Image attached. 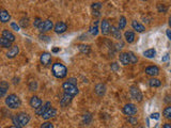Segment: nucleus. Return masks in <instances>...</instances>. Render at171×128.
<instances>
[{
    "instance_id": "1",
    "label": "nucleus",
    "mask_w": 171,
    "mask_h": 128,
    "mask_svg": "<svg viewBox=\"0 0 171 128\" xmlns=\"http://www.w3.org/2000/svg\"><path fill=\"white\" fill-rule=\"evenodd\" d=\"M12 122H13V126H15L16 128H24L30 122V115L26 112L16 113L12 117Z\"/></svg>"
},
{
    "instance_id": "2",
    "label": "nucleus",
    "mask_w": 171,
    "mask_h": 128,
    "mask_svg": "<svg viewBox=\"0 0 171 128\" xmlns=\"http://www.w3.org/2000/svg\"><path fill=\"white\" fill-rule=\"evenodd\" d=\"M52 75H54L56 78L58 79H63L66 77L67 75V68L65 65H63L62 63H59V62H57V63L52 64Z\"/></svg>"
},
{
    "instance_id": "3",
    "label": "nucleus",
    "mask_w": 171,
    "mask_h": 128,
    "mask_svg": "<svg viewBox=\"0 0 171 128\" xmlns=\"http://www.w3.org/2000/svg\"><path fill=\"white\" fill-rule=\"evenodd\" d=\"M6 105L10 109H18L21 106V100L16 94H10L6 98Z\"/></svg>"
},
{
    "instance_id": "4",
    "label": "nucleus",
    "mask_w": 171,
    "mask_h": 128,
    "mask_svg": "<svg viewBox=\"0 0 171 128\" xmlns=\"http://www.w3.org/2000/svg\"><path fill=\"white\" fill-rule=\"evenodd\" d=\"M62 89H63L64 94H67V95H70L71 97L76 96L79 92L76 84H73V83L69 82V81H64V82L62 83Z\"/></svg>"
},
{
    "instance_id": "5",
    "label": "nucleus",
    "mask_w": 171,
    "mask_h": 128,
    "mask_svg": "<svg viewBox=\"0 0 171 128\" xmlns=\"http://www.w3.org/2000/svg\"><path fill=\"white\" fill-rule=\"evenodd\" d=\"M54 28V23H52L50 19H46V20H43L42 24L40 25V27L38 28V30L40 31L41 34H44L45 32H48L52 29Z\"/></svg>"
},
{
    "instance_id": "6",
    "label": "nucleus",
    "mask_w": 171,
    "mask_h": 128,
    "mask_svg": "<svg viewBox=\"0 0 171 128\" xmlns=\"http://www.w3.org/2000/svg\"><path fill=\"white\" fill-rule=\"evenodd\" d=\"M129 94H131V97L133 98L134 100L138 101V103H140V101L142 100V98H143L141 91L139 90V88H137L136 86H131V89H129Z\"/></svg>"
},
{
    "instance_id": "7",
    "label": "nucleus",
    "mask_w": 171,
    "mask_h": 128,
    "mask_svg": "<svg viewBox=\"0 0 171 128\" xmlns=\"http://www.w3.org/2000/svg\"><path fill=\"white\" fill-rule=\"evenodd\" d=\"M122 111H123V113L125 115H127V117H134L135 114H137L138 109H137V107L134 104H126L123 107Z\"/></svg>"
},
{
    "instance_id": "8",
    "label": "nucleus",
    "mask_w": 171,
    "mask_h": 128,
    "mask_svg": "<svg viewBox=\"0 0 171 128\" xmlns=\"http://www.w3.org/2000/svg\"><path fill=\"white\" fill-rule=\"evenodd\" d=\"M52 57L49 52H43L40 57L41 63H42L43 65H45V66H48V65L52 64Z\"/></svg>"
},
{
    "instance_id": "9",
    "label": "nucleus",
    "mask_w": 171,
    "mask_h": 128,
    "mask_svg": "<svg viewBox=\"0 0 171 128\" xmlns=\"http://www.w3.org/2000/svg\"><path fill=\"white\" fill-rule=\"evenodd\" d=\"M54 30L58 34H61V33H64L67 30V25L64 21H58L56 25H55Z\"/></svg>"
},
{
    "instance_id": "10",
    "label": "nucleus",
    "mask_w": 171,
    "mask_h": 128,
    "mask_svg": "<svg viewBox=\"0 0 171 128\" xmlns=\"http://www.w3.org/2000/svg\"><path fill=\"white\" fill-rule=\"evenodd\" d=\"M110 26L109 21L107 19H103L102 23H101V32L103 33V35H108L110 33Z\"/></svg>"
},
{
    "instance_id": "11",
    "label": "nucleus",
    "mask_w": 171,
    "mask_h": 128,
    "mask_svg": "<svg viewBox=\"0 0 171 128\" xmlns=\"http://www.w3.org/2000/svg\"><path fill=\"white\" fill-rule=\"evenodd\" d=\"M29 104H30V106L33 108V109H38V108L41 107V106L43 105L42 100H41L40 97H38V96H32V97L30 98V101H29Z\"/></svg>"
},
{
    "instance_id": "12",
    "label": "nucleus",
    "mask_w": 171,
    "mask_h": 128,
    "mask_svg": "<svg viewBox=\"0 0 171 128\" xmlns=\"http://www.w3.org/2000/svg\"><path fill=\"white\" fill-rule=\"evenodd\" d=\"M146 74L149 75V76H157L160 74V67L156 66V65H151V66H148L146 68Z\"/></svg>"
},
{
    "instance_id": "13",
    "label": "nucleus",
    "mask_w": 171,
    "mask_h": 128,
    "mask_svg": "<svg viewBox=\"0 0 171 128\" xmlns=\"http://www.w3.org/2000/svg\"><path fill=\"white\" fill-rule=\"evenodd\" d=\"M57 115V110L55 109V108H52L50 107L49 109H47L46 111H45L44 113H43L42 117L44 120H49V119H52V117H55Z\"/></svg>"
},
{
    "instance_id": "14",
    "label": "nucleus",
    "mask_w": 171,
    "mask_h": 128,
    "mask_svg": "<svg viewBox=\"0 0 171 128\" xmlns=\"http://www.w3.org/2000/svg\"><path fill=\"white\" fill-rule=\"evenodd\" d=\"M94 92L95 94L97 96H100V97H103V96L106 94V86L104 83H98L95 86L94 88Z\"/></svg>"
},
{
    "instance_id": "15",
    "label": "nucleus",
    "mask_w": 171,
    "mask_h": 128,
    "mask_svg": "<svg viewBox=\"0 0 171 128\" xmlns=\"http://www.w3.org/2000/svg\"><path fill=\"white\" fill-rule=\"evenodd\" d=\"M18 54H19V47L17 45H14L12 46L9 49V51L7 52V57H8L9 59H13V58H15Z\"/></svg>"
},
{
    "instance_id": "16",
    "label": "nucleus",
    "mask_w": 171,
    "mask_h": 128,
    "mask_svg": "<svg viewBox=\"0 0 171 128\" xmlns=\"http://www.w3.org/2000/svg\"><path fill=\"white\" fill-rule=\"evenodd\" d=\"M120 63L122 65H128L131 64V59H129V54L128 52H122L119 55Z\"/></svg>"
},
{
    "instance_id": "17",
    "label": "nucleus",
    "mask_w": 171,
    "mask_h": 128,
    "mask_svg": "<svg viewBox=\"0 0 171 128\" xmlns=\"http://www.w3.org/2000/svg\"><path fill=\"white\" fill-rule=\"evenodd\" d=\"M9 82L7 81H0V98L4 97L6 94L8 93V90H9Z\"/></svg>"
},
{
    "instance_id": "18",
    "label": "nucleus",
    "mask_w": 171,
    "mask_h": 128,
    "mask_svg": "<svg viewBox=\"0 0 171 128\" xmlns=\"http://www.w3.org/2000/svg\"><path fill=\"white\" fill-rule=\"evenodd\" d=\"M110 33H111V35L115 38V40L121 41V38H122L121 30H120L118 27H115V26H111V28H110Z\"/></svg>"
},
{
    "instance_id": "19",
    "label": "nucleus",
    "mask_w": 171,
    "mask_h": 128,
    "mask_svg": "<svg viewBox=\"0 0 171 128\" xmlns=\"http://www.w3.org/2000/svg\"><path fill=\"white\" fill-rule=\"evenodd\" d=\"M11 19V15L7 10H0V21L1 23H9Z\"/></svg>"
},
{
    "instance_id": "20",
    "label": "nucleus",
    "mask_w": 171,
    "mask_h": 128,
    "mask_svg": "<svg viewBox=\"0 0 171 128\" xmlns=\"http://www.w3.org/2000/svg\"><path fill=\"white\" fill-rule=\"evenodd\" d=\"M72 99H73V97H71L70 95H67V94H64L62 95L61 99H60V105H61V107H66V106H69L70 104H71Z\"/></svg>"
},
{
    "instance_id": "21",
    "label": "nucleus",
    "mask_w": 171,
    "mask_h": 128,
    "mask_svg": "<svg viewBox=\"0 0 171 128\" xmlns=\"http://www.w3.org/2000/svg\"><path fill=\"white\" fill-rule=\"evenodd\" d=\"M2 38H7V40L10 41V42H11V43L15 42V40H16L15 35H14L13 33H12L10 30H7V29H6V30L2 31Z\"/></svg>"
},
{
    "instance_id": "22",
    "label": "nucleus",
    "mask_w": 171,
    "mask_h": 128,
    "mask_svg": "<svg viewBox=\"0 0 171 128\" xmlns=\"http://www.w3.org/2000/svg\"><path fill=\"white\" fill-rule=\"evenodd\" d=\"M50 107H52V104H50V101H46V103H45V105H42L40 108H38V109L35 110V113H37L38 115H41V117H42L43 113H44L47 109H49Z\"/></svg>"
},
{
    "instance_id": "23",
    "label": "nucleus",
    "mask_w": 171,
    "mask_h": 128,
    "mask_svg": "<svg viewBox=\"0 0 171 128\" xmlns=\"http://www.w3.org/2000/svg\"><path fill=\"white\" fill-rule=\"evenodd\" d=\"M124 38H125V41H126L128 44H132V43L135 41V32L134 31H132V30L125 31Z\"/></svg>"
},
{
    "instance_id": "24",
    "label": "nucleus",
    "mask_w": 171,
    "mask_h": 128,
    "mask_svg": "<svg viewBox=\"0 0 171 128\" xmlns=\"http://www.w3.org/2000/svg\"><path fill=\"white\" fill-rule=\"evenodd\" d=\"M132 27L135 31H137V32H143L144 30H146V27L142 25V24H140L139 21L137 20H133L132 21Z\"/></svg>"
},
{
    "instance_id": "25",
    "label": "nucleus",
    "mask_w": 171,
    "mask_h": 128,
    "mask_svg": "<svg viewBox=\"0 0 171 128\" xmlns=\"http://www.w3.org/2000/svg\"><path fill=\"white\" fill-rule=\"evenodd\" d=\"M77 47H78L79 51L83 52V54H85V55H89L91 52V48H90V46H89V45L80 44V45L77 46Z\"/></svg>"
},
{
    "instance_id": "26",
    "label": "nucleus",
    "mask_w": 171,
    "mask_h": 128,
    "mask_svg": "<svg viewBox=\"0 0 171 128\" xmlns=\"http://www.w3.org/2000/svg\"><path fill=\"white\" fill-rule=\"evenodd\" d=\"M143 55L146 58H149V59H152L156 55V50L154 48H150V49H146V51H143Z\"/></svg>"
},
{
    "instance_id": "27",
    "label": "nucleus",
    "mask_w": 171,
    "mask_h": 128,
    "mask_svg": "<svg viewBox=\"0 0 171 128\" xmlns=\"http://www.w3.org/2000/svg\"><path fill=\"white\" fill-rule=\"evenodd\" d=\"M0 47H2V48H11L12 47V43L10 42V41H8L7 38H0Z\"/></svg>"
},
{
    "instance_id": "28",
    "label": "nucleus",
    "mask_w": 171,
    "mask_h": 128,
    "mask_svg": "<svg viewBox=\"0 0 171 128\" xmlns=\"http://www.w3.org/2000/svg\"><path fill=\"white\" fill-rule=\"evenodd\" d=\"M160 84H162V82H160V80L157 78H151L150 80H149V86H150L151 88H158V86H160Z\"/></svg>"
},
{
    "instance_id": "29",
    "label": "nucleus",
    "mask_w": 171,
    "mask_h": 128,
    "mask_svg": "<svg viewBox=\"0 0 171 128\" xmlns=\"http://www.w3.org/2000/svg\"><path fill=\"white\" fill-rule=\"evenodd\" d=\"M97 25H98V21H95L94 25L91 26L90 30H89V32H90L91 35H93V37L97 35V33H98V27H97Z\"/></svg>"
},
{
    "instance_id": "30",
    "label": "nucleus",
    "mask_w": 171,
    "mask_h": 128,
    "mask_svg": "<svg viewBox=\"0 0 171 128\" xmlns=\"http://www.w3.org/2000/svg\"><path fill=\"white\" fill-rule=\"evenodd\" d=\"M29 18L28 17H26V16H24V17H21L20 19H19V26L20 27H23V28H26V27H28L29 26Z\"/></svg>"
},
{
    "instance_id": "31",
    "label": "nucleus",
    "mask_w": 171,
    "mask_h": 128,
    "mask_svg": "<svg viewBox=\"0 0 171 128\" xmlns=\"http://www.w3.org/2000/svg\"><path fill=\"white\" fill-rule=\"evenodd\" d=\"M125 27H126V18H125L124 16H121L119 19V26H118V28H119L120 30H123Z\"/></svg>"
},
{
    "instance_id": "32",
    "label": "nucleus",
    "mask_w": 171,
    "mask_h": 128,
    "mask_svg": "<svg viewBox=\"0 0 171 128\" xmlns=\"http://www.w3.org/2000/svg\"><path fill=\"white\" fill-rule=\"evenodd\" d=\"M91 121H92V115H91V113L87 112L83 117V122L85 123L86 125H89L91 123Z\"/></svg>"
},
{
    "instance_id": "33",
    "label": "nucleus",
    "mask_w": 171,
    "mask_h": 128,
    "mask_svg": "<svg viewBox=\"0 0 171 128\" xmlns=\"http://www.w3.org/2000/svg\"><path fill=\"white\" fill-rule=\"evenodd\" d=\"M163 114H164V117H165L167 120H171V106L165 108V110H164Z\"/></svg>"
},
{
    "instance_id": "34",
    "label": "nucleus",
    "mask_w": 171,
    "mask_h": 128,
    "mask_svg": "<svg viewBox=\"0 0 171 128\" xmlns=\"http://www.w3.org/2000/svg\"><path fill=\"white\" fill-rule=\"evenodd\" d=\"M29 90L30 91H37L38 90V82L35 80H31L29 82Z\"/></svg>"
},
{
    "instance_id": "35",
    "label": "nucleus",
    "mask_w": 171,
    "mask_h": 128,
    "mask_svg": "<svg viewBox=\"0 0 171 128\" xmlns=\"http://www.w3.org/2000/svg\"><path fill=\"white\" fill-rule=\"evenodd\" d=\"M128 54H129V59H131V64L137 63V62H138V58H137V55L132 51H128Z\"/></svg>"
},
{
    "instance_id": "36",
    "label": "nucleus",
    "mask_w": 171,
    "mask_h": 128,
    "mask_svg": "<svg viewBox=\"0 0 171 128\" xmlns=\"http://www.w3.org/2000/svg\"><path fill=\"white\" fill-rule=\"evenodd\" d=\"M103 7V4L101 3V2H93L92 6H91V8H92L93 11H98L101 8Z\"/></svg>"
},
{
    "instance_id": "37",
    "label": "nucleus",
    "mask_w": 171,
    "mask_h": 128,
    "mask_svg": "<svg viewBox=\"0 0 171 128\" xmlns=\"http://www.w3.org/2000/svg\"><path fill=\"white\" fill-rule=\"evenodd\" d=\"M42 21H43V19L41 17H35L34 21H33V26H34L35 28H38L41 24H42Z\"/></svg>"
},
{
    "instance_id": "38",
    "label": "nucleus",
    "mask_w": 171,
    "mask_h": 128,
    "mask_svg": "<svg viewBox=\"0 0 171 128\" xmlns=\"http://www.w3.org/2000/svg\"><path fill=\"white\" fill-rule=\"evenodd\" d=\"M157 10L160 13H166L167 12V7H165V4H157Z\"/></svg>"
},
{
    "instance_id": "39",
    "label": "nucleus",
    "mask_w": 171,
    "mask_h": 128,
    "mask_svg": "<svg viewBox=\"0 0 171 128\" xmlns=\"http://www.w3.org/2000/svg\"><path fill=\"white\" fill-rule=\"evenodd\" d=\"M40 128H55V127H54V125H52L50 122H44L40 126Z\"/></svg>"
},
{
    "instance_id": "40",
    "label": "nucleus",
    "mask_w": 171,
    "mask_h": 128,
    "mask_svg": "<svg viewBox=\"0 0 171 128\" xmlns=\"http://www.w3.org/2000/svg\"><path fill=\"white\" fill-rule=\"evenodd\" d=\"M127 121H128V122L131 123L132 125H137V124H138V120H137L136 117H128Z\"/></svg>"
},
{
    "instance_id": "41",
    "label": "nucleus",
    "mask_w": 171,
    "mask_h": 128,
    "mask_svg": "<svg viewBox=\"0 0 171 128\" xmlns=\"http://www.w3.org/2000/svg\"><path fill=\"white\" fill-rule=\"evenodd\" d=\"M40 38H41V41H43V42H46V43H48L49 42V37L48 35H46V34H40Z\"/></svg>"
},
{
    "instance_id": "42",
    "label": "nucleus",
    "mask_w": 171,
    "mask_h": 128,
    "mask_svg": "<svg viewBox=\"0 0 171 128\" xmlns=\"http://www.w3.org/2000/svg\"><path fill=\"white\" fill-rule=\"evenodd\" d=\"M10 26H11V28L13 29V30H15V31H19V26H18L16 23H11V24H10Z\"/></svg>"
},
{
    "instance_id": "43",
    "label": "nucleus",
    "mask_w": 171,
    "mask_h": 128,
    "mask_svg": "<svg viewBox=\"0 0 171 128\" xmlns=\"http://www.w3.org/2000/svg\"><path fill=\"white\" fill-rule=\"evenodd\" d=\"M110 67H111V69L114 72H118V71H119V65H118L117 63H112Z\"/></svg>"
},
{
    "instance_id": "44",
    "label": "nucleus",
    "mask_w": 171,
    "mask_h": 128,
    "mask_svg": "<svg viewBox=\"0 0 171 128\" xmlns=\"http://www.w3.org/2000/svg\"><path fill=\"white\" fill-rule=\"evenodd\" d=\"M151 119H156V120H158V119H160V113H158V112L152 113V114H151Z\"/></svg>"
},
{
    "instance_id": "45",
    "label": "nucleus",
    "mask_w": 171,
    "mask_h": 128,
    "mask_svg": "<svg viewBox=\"0 0 171 128\" xmlns=\"http://www.w3.org/2000/svg\"><path fill=\"white\" fill-rule=\"evenodd\" d=\"M66 81H69V82H71V83H73V84H76V86H77V79L76 78H73V77H72V78L67 79Z\"/></svg>"
},
{
    "instance_id": "46",
    "label": "nucleus",
    "mask_w": 171,
    "mask_h": 128,
    "mask_svg": "<svg viewBox=\"0 0 171 128\" xmlns=\"http://www.w3.org/2000/svg\"><path fill=\"white\" fill-rule=\"evenodd\" d=\"M168 60H169V55H168V54H166V55H164V57H163L162 61H163V62H167Z\"/></svg>"
},
{
    "instance_id": "47",
    "label": "nucleus",
    "mask_w": 171,
    "mask_h": 128,
    "mask_svg": "<svg viewBox=\"0 0 171 128\" xmlns=\"http://www.w3.org/2000/svg\"><path fill=\"white\" fill-rule=\"evenodd\" d=\"M165 103H167V104H170V103H171V96H170V95H167V96H166Z\"/></svg>"
},
{
    "instance_id": "48",
    "label": "nucleus",
    "mask_w": 171,
    "mask_h": 128,
    "mask_svg": "<svg viewBox=\"0 0 171 128\" xmlns=\"http://www.w3.org/2000/svg\"><path fill=\"white\" fill-rule=\"evenodd\" d=\"M13 83L14 84H18L19 83V78L17 77V78H16V77H14L13 78Z\"/></svg>"
},
{
    "instance_id": "49",
    "label": "nucleus",
    "mask_w": 171,
    "mask_h": 128,
    "mask_svg": "<svg viewBox=\"0 0 171 128\" xmlns=\"http://www.w3.org/2000/svg\"><path fill=\"white\" fill-rule=\"evenodd\" d=\"M166 33H167V37L169 38V40L171 41V30L170 29H168V30L166 31Z\"/></svg>"
},
{
    "instance_id": "50",
    "label": "nucleus",
    "mask_w": 171,
    "mask_h": 128,
    "mask_svg": "<svg viewBox=\"0 0 171 128\" xmlns=\"http://www.w3.org/2000/svg\"><path fill=\"white\" fill-rule=\"evenodd\" d=\"M123 48V44L122 43H120V44H117V49L119 50V49H122Z\"/></svg>"
},
{
    "instance_id": "51",
    "label": "nucleus",
    "mask_w": 171,
    "mask_h": 128,
    "mask_svg": "<svg viewBox=\"0 0 171 128\" xmlns=\"http://www.w3.org/2000/svg\"><path fill=\"white\" fill-rule=\"evenodd\" d=\"M60 51V48H52V52L54 54H57V52Z\"/></svg>"
},
{
    "instance_id": "52",
    "label": "nucleus",
    "mask_w": 171,
    "mask_h": 128,
    "mask_svg": "<svg viewBox=\"0 0 171 128\" xmlns=\"http://www.w3.org/2000/svg\"><path fill=\"white\" fill-rule=\"evenodd\" d=\"M163 128H171V124H169V123H166V124L163 126Z\"/></svg>"
},
{
    "instance_id": "53",
    "label": "nucleus",
    "mask_w": 171,
    "mask_h": 128,
    "mask_svg": "<svg viewBox=\"0 0 171 128\" xmlns=\"http://www.w3.org/2000/svg\"><path fill=\"white\" fill-rule=\"evenodd\" d=\"M168 23H169V26H170V28H171V16L169 17V21H168Z\"/></svg>"
},
{
    "instance_id": "54",
    "label": "nucleus",
    "mask_w": 171,
    "mask_h": 128,
    "mask_svg": "<svg viewBox=\"0 0 171 128\" xmlns=\"http://www.w3.org/2000/svg\"><path fill=\"white\" fill-rule=\"evenodd\" d=\"M8 128H16L15 126H10V127H8Z\"/></svg>"
}]
</instances>
